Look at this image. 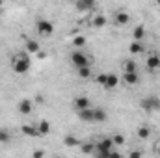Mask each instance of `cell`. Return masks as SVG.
Returning a JSON list of instances; mask_svg holds the SVG:
<instances>
[{"label": "cell", "instance_id": "6da1fadb", "mask_svg": "<svg viewBox=\"0 0 160 158\" xmlns=\"http://www.w3.org/2000/svg\"><path fill=\"white\" fill-rule=\"evenodd\" d=\"M30 67H32V62L26 52H19L13 56V71L17 75H26L30 71Z\"/></svg>", "mask_w": 160, "mask_h": 158}, {"label": "cell", "instance_id": "7a4b0ae2", "mask_svg": "<svg viewBox=\"0 0 160 158\" xmlns=\"http://www.w3.org/2000/svg\"><path fill=\"white\" fill-rule=\"evenodd\" d=\"M140 108L143 112H157V110H160V99L155 95H147L140 101Z\"/></svg>", "mask_w": 160, "mask_h": 158}, {"label": "cell", "instance_id": "3957f363", "mask_svg": "<svg viewBox=\"0 0 160 158\" xmlns=\"http://www.w3.org/2000/svg\"><path fill=\"white\" fill-rule=\"evenodd\" d=\"M36 30H38V34L41 37H50L54 34V24L50 21H47V19H39L36 22Z\"/></svg>", "mask_w": 160, "mask_h": 158}, {"label": "cell", "instance_id": "277c9868", "mask_svg": "<svg viewBox=\"0 0 160 158\" xmlns=\"http://www.w3.org/2000/svg\"><path fill=\"white\" fill-rule=\"evenodd\" d=\"M71 63H73L77 69H80V67H88V65H89V58H88L84 52L75 50V52L71 54Z\"/></svg>", "mask_w": 160, "mask_h": 158}, {"label": "cell", "instance_id": "5b68a950", "mask_svg": "<svg viewBox=\"0 0 160 158\" xmlns=\"http://www.w3.org/2000/svg\"><path fill=\"white\" fill-rule=\"evenodd\" d=\"M32 108H34V104H32L30 99H21V101L17 102V110H19V114H22V116L32 114Z\"/></svg>", "mask_w": 160, "mask_h": 158}, {"label": "cell", "instance_id": "8992f818", "mask_svg": "<svg viewBox=\"0 0 160 158\" xmlns=\"http://www.w3.org/2000/svg\"><path fill=\"white\" fill-rule=\"evenodd\" d=\"M73 104H75V110H77V112H82V110L91 108V106H89L91 102H89V99H88V97H77Z\"/></svg>", "mask_w": 160, "mask_h": 158}, {"label": "cell", "instance_id": "52a82bcc", "mask_svg": "<svg viewBox=\"0 0 160 158\" xmlns=\"http://www.w3.org/2000/svg\"><path fill=\"white\" fill-rule=\"evenodd\" d=\"M75 7L78 11H91V9H95V2H91V0H78V2H75Z\"/></svg>", "mask_w": 160, "mask_h": 158}, {"label": "cell", "instance_id": "ba28073f", "mask_svg": "<svg viewBox=\"0 0 160 158\" xmlns=\"http://www.w3.org/2000/svg\"><path fill=\"white\" fill-rule=\"evenodd\" d=\"M145 63H147V69H149V71H157L160 67V56L158 54H151V56L145 60Z\"/></svg>", "mask_w": 160, "mask_h": 158}, {"label": "cell", "instance_id": "9c48e42d", "mask_svg": "<svg viewBox=\"0 0 160 158\" xmlns=\"http://www.w3.org/2000/svg\"><path fill=\"white\" fill-rule=\"evenodd\" d=\"M118 84H119L118 75H108V77H106V82H104V86H102V89H106V91L116 89V87H118Z\"/></svg>", "mask_w": 160, "mask_h": 158}, {"label": "cell", "instance_id": "30bf717a", "mask_svg": "<svg viewBox=\"0 0 160 158\" xmlns=\"http://www.w3.org/2000/svg\"><path fill=\"white\" fill-rule=\"evenodd\" d=\"M21 132H22L24 136H28V138H36V136H39L36 125H22V126H21Z\"/></svg>", "mask_w": 160, "mask_h": 158}, {"label": "cell", "instance_id": "8fae6325", "mask_svg": "<svg viewBox=\"0 0 160 158\" xmlns=\"http://www.w3.org/2000/svg\"><path fill=\"white\" fill-rule=\"evenodd\" d=\"M123 82L128 86H136L140 82V75L138 73H123Z\"/></svg>", "mask_w": 160, "mask_h": 158}, {"label": "cell", "instance_id": "7c38bea8", "mask_svg": "<svg viewBox=\"0 0 160 158\" xmlns=\"http://www.w3.org/2000/svg\"><path fill=\"white\" fill-rule=\"evenodd\" d=\"M78 117H80V121H84V123H95V117H93V108H88V110L78 112Z\"/></svg>", "mask_w": 160, "mask_h": 158}, {"label": "cell", "instance_id": "4fadbf2b", "mask_svg": "<svg viewBox=\"0 0 160 158\" xmlns=\"http://www.w3.org/2000/svg\"><path fill=\"white\" fill-rule=\"evenodd\" d=\"M114 19H116V24H119V26L128 24V21H130V17H128L127 11H118V13L114 15Z\"/></svg>", "mask_w": 160, "mask_h": 158}, {"label": "cell", "instance_id": "5bb4252c", "mask_svg": "<svg viewBox=\"0 0 160 158\" xmlns=\"http://www.w3.org/2000/svg\"><path fill=\"white\" fill-rule=\"evenodd\" d=\"M93 117H95V123H104L108 119V114L102 108H93Z\"/></svg>", "mask_w": 160, "mask_h": 158}, {"label": "cell", "instance_id": "9a60e30c", "mask_svg": "<svg viewBox=\"0 0 160 158\" xmlns=\"http://www.w3.org/2000/svg\"><path fill=\"white\" fill-rule=\"evenodd\" d=\"M123 73H138V65L134 60H125L123 62Z\"/></svg>", "mask_w": 160, "mask_h": 158}, {"label": "cell", "instance_id": "2e32d148", "mask_svg": "<svg viewBox=\"0 0 160 158\" xmlns=\"http://www.w3.org/2000/svg\"><path fill=\"white\" fill-rule=\"evenodd\" d=\"M143 50H145V47H143V43H140V41H132L130 47H128V52H130V54H142Z\"/></svg>", "mask_w": 160, "mask_h": 158}, {"label": "cell", "instance_id": "e0dca14e", "mask_svg": "<svg viewBox=\"0 0 160 158\" xmlns=\"http://www.w3.org/2000/svg\"><path fill=\"white\" fill-rule=\"evenodd\" d=\"M63 143H65V147H80V140H77L73 134H65Z\"/></svg>", "mask_w": 160, "mask_h": 158}, {"label": "cell", "instance_id": "ac0fdd59", "mask_svg": "<svg viewBox=\"0 0 160 158\" xmlns=\"http://www.w3.org/2000/svg\"><path fill=\"white\" fill-rule=\"evenodd\" d=\"M38 132H39V136H47V134L50 132V123H48L47 119L39 121V125H38Z\"/></svg>", "mask_w": 160, "mask_h": 158}, {"label": "cell", "instance_id": "d6986e66", "mask_svg": "<svg viewBox=\"0 0 160 158\" xmlns=\"http://www.w3.org/2000/svg\"><path fill=\"white\" fill-rule=\"evenodd\" d=\"M26 52H30V54H38L39 52V43L34 39H28L26 41Z\"/></svg>", "mask_w": 160, "mask_h": 158}, {"label": "cell", "instance_id": "ffe728a7", "mask_svg": "<svg viewBox=\"0 0 160 158\" xmlns=\"http://www.w3.org/2000/svg\"><path fill=\"white\" fill-rule=\"evenodd\" d=\"M132 36H134V41H140L142 43V39L145 37V28L143 26H136L134 32H132Z\"/></svg>", "mask_w": 160, "mask_h": 158}, {"label": "cell", "instance_id": "44dd1931", "mask_svg": "<svg viewBox=\"0 0 160 158\" xmlns=\"http://www.w3.org/2000/svg\"><path fill=\"white\" fill-rule=\"evenodd\" d=\"M106 24V17L104 15H95V19H93V26L95 28H102Z\"/></svg>", "mask_w": 160, "mask_h": 158}, {"label": "cell", "instance_id": "7402d4cb", "mask_svg": "<svg viewBox=\"0 0 160 158\" xmlns=\"http://www.w3.org/2000/svg\"><path fill=\"white\" fill-rule=\"evenodd\" d=\"M80 149L84 155H91L95 153V143H80Z\"/></svg>", "mask_w": 160, "mask_h": 158}, {"label": "cell", "instance_id": "603a6c76", "mask_svg": "<svg viewBox=\"0 0 160 158\" xmlns=\"http://www.w3.org/2000/svg\"><path fill=\"white\" fill-rule=\"evenodd\" d=\"M78 71V77L80 78H84V80H88L89 77H91V67L88 65V67H80V69H77Z\"/></svg>", "mask_w": 160, "mask_h": 158}, {"label": "cell", "instance_id": "cb8c5ba5", "mask_svg": "<svg viewBox=\"0 0 160 158\" xmlns=\"http://www.w3.org/2000/svg\"><path fill=\"white\" fill-rule=\"evenodd\" d=\"M112 141H114L116 147H121V145H125V136L119 134V132H116V134L112 136Z\"/></svg>", "mask_w": 160, "mask_h": 158}, {"label": "cell", "instance_id": "d4e9b609", "mask_svg": "<svg viewBox=\"0 0 160 158\" xmlns=\"http://www.w3.org/2000/svg\"><path fill=\"white\" fill-rule=\"evenodd\" d=\"M149 134H151L149 126H138V138H142V140H147V138H149Z\"/></svg>", "mask_w": 160, "mask_h": 158}, {"label": "cell", "instance_id": "484cf974", "mask_svg": "<svg viewBox=\"0 0 160 158\" xmlns=\"http://www.w3.org/2000/svg\"><path fill=\"white\" fill-rule=\"evenodd\" d=\"M9 140H11L9 132L4 130V128H0V143H9Z\"/></svg>", "mask_w": 160, "mask_h": 158}, {"label": "cell", "instance_id": "4316f807", "mask_svg": "<svg viewBox=\"0 0 160 158\" xmlns=\"http://www.w3.org/2000/svg\"><path fill=\"white\" fill-rule=\"evenodd\" d=\"M73 45H75L77 48H82V47L86 45V37H84V36H77V37L73 39Z\"/></svg>", "mask_w": 160, "mask_h": 158}, {"label": "cell", "instance_id": "83f0119b", "mask_svg": "<svg viewBox=\"0 0 160 158\" xmlns=\"http://www.w3.org/2000/svg\"><path fill=\"white\" fill-rule=\"evenodd\" d=\"M128 158H143V155H142V151H140V149H134V151H130V153H128Z\"/></svg>", "mask_w": 160, "mask_h": 158}, {"label": "cell", "instance_id": "f1b7e54d", "mask_svg": "<svg viewBox=\"0 0 160 158\" xmlns=\"http://www.w3.org/2000/svg\"><path fill=\"white\" fill-rule=\"evenodd\" d=\"M106 77H108V73H102V75H99V77L95 78V82H97V84H101V86H104V82H106Z\"/></svg>", "mask_w": 160, "mask_h": 158}, {"label": "cell", "instance_id": "f546056e", "mask_svg": "<svg viewBox=\"0 0 160 158\" xmlns=\"http://www.w3.org/2000/svg\"><path fill=\"white\" fill-rule=\"evenodd\" d=\"M45 156V153L41 151V149H38V151H34V155H32V158H43Z\"/></svg>", "mask_w": 160, "mask_h": 158}, {"label": "cell", "instance_id": "4dcf8cb0", "mask_svg": "<svg viewBox=\"0 0 160 158\" xmlns=\"http://www.w3.org/2000/svg\"><path fill=\"white\" fill-rule=\"evenodd\" d=\"M108 158H123V156H121V155L118 153V151H112V153L108 155Z\"/></svg>", "mask_w": 160, "mask_h": 158}, {"label": "cell", "instance_id": "1f68e13d", "mask_svg": "<svg viewBox=\"0 0 160 158\" xmlns=\"http://www.w3.org/2000/svg\"><path fill=\"white\" fill-rule=\"evenodd\" d=\"M157 153H158V155H160V145H158V149H157Z\"/></svg>", "mask_w": 160, "mask_h": 158}, {"label": "cell", "instance_id": "d6a6232c", "mask_svg": "<svg viewBox=\"0 0 160 158\" xmlns=\"http://www.w3.org/2000/svg\"><path fill=\"white\" fill-rule=\"evenodd\" d=\"M54 158H60V156H54Z\"/></svg>", "mask_w": 160, "mask_h": 158}, {"label": "cell", "instance_id": "836d02e7", "mask_svg": "<svg viewBox=\"0 0 160 158\" xmlns=\"http://www.w3.org/2000/svg\"><path fill=\"white\" fill-rule=\"evenodd\" d=\"M0 6H2V2H0Z\"/></svg>", "mask_w": 160, "mask_h": 158}]
</instances>
